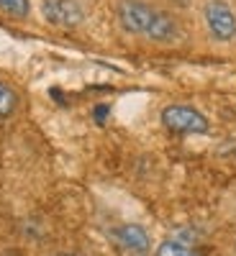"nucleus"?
<instances>
[{
  "instance_id": "nucleus-1",
  "label": "nucleus",
  "mask_w": 236,
  "mask_h": 256,
  "mask_svg": "<svg viewBox=\"0 0 236 256\" xmlns=\"http://www.w3.org/2000/svg\"><path fill=\"white\" fill-rule=\"evenodd\" d=\"M116 18L126 34L141 36L154 44H175L182 36V28L175 16H169L157 6L141 3V0H121L116 8Z\"/></svg>"
},
{
  "instance_id": "nucleus-2",
  "label": "nucleus",
  "mask_w": 236,
  "mask_h": 256,
  "mask_svg": "<svg viewBox=\"0 0 236 256\" xmlns=\"http://www.w3.org/2000/svg\"><path fill=\"white\" fill-rule=\"evenodd\" d=\"M200 16H203V26L210 41L231 44L236 38V10L226 0H205Z\"/></svg>"
},
{
  "instance_id": "nucleus-3",
  "label": "nucleus",
  "mask_w": 236,
  "mask_h": 256,
  "mask_svg": "<svg viewBox=\"0 0 236 256\" xmlns=\"http://www.w3.org/2000/svg\"><path fill=\"white\" fill-rule=\"evenodd\" d=\"M162 126L167 128V131L172 134H180V136H195V134H208V118L190 108V105H167V108L162 110Z\"/></svg>"
},
{
  "instance_id": "nucleus-4",
  "label": "nucleus",
  "mask_w": 236,
  "mask_h": 256,
  "mask_svg": "<svg viewBox=\"0 0 236 256\" xmlns=\"http://www.w3.org/2000/svg\"><path fill=\"white\" fill-rule=\"evenodd\" d=\"M41 16L57 28H77L85 20L80 0H41Z\"/></svg>"
},
{
  "instance_id": "nucleus-5",
  "label": "nucleus",
  "mask_w": 236,
  "mask_h": 256,
  "mask_svg": "<svg viewBox=\"0 0 236 256\" xmlns=\"http://www.w3.org/2000/svg\"><path fill=\"white\" fill-rule=\"evenodd\" d=\"M113 238L121 248L134 251V254H144L149 248V233L139 223H123V226L113 228Z\"/></svg>"
},
{
  "instance_id": "nucleus-6",
  "label": "nucleus",
  "mask_w": 236,
  "mask_h": 256,
  "mask_svg": "<svg viewBox=\"0 0 236 256\" xmlns=\"http://www.w3.org/2000/svg\"><path fill=\"white\" fill-rule=\"evenodd\" d=\"M157 256H200L195 248L185 241H177V238H169V241H162L159 248H157Z\"/></svg>"
},
{
  "instance_id": "nucleus-7",
  "label": "nucleus",
  "mask_w": 236,
  "mask_h": 256,
  "mask_svg": "<svg viewBox=\"0 0 236 256\" xmlns=\"http://www.w3.org/2000/svg\"><path fill=\"white\" fill-rule=\"evenodd\" d=\"M16 105H18V95H16V90L11 88L8 82L0 80V120L11 118L13 110H16Z\"/></svg>"
},
{
  "instance_id": "nucleus-8",
  "label": "nucleus",
  "mask_w": 236,
  "mask_h": 256,
  "mask_svg": "<svg viewBox=\"0 0 236 256\" xmlns=\"http://www.w3.org/2000/svg\"><path fill=\"white\" fill-rule=\"evenodd\" d=\"M0 10L13 18H26L31 13V0H0Z\"/></svg>"
},
{
  "instance_id": "nucleus-9",
  "label": "nucleus",
  "mask_w": 236,
  "mask_h": 256,
  "mask_svg": "<svg viewBox=\"0 0 236 256\" xmlns=\"http://www.w3.org/2000/svg\"><path fill=\"white\" fill-rule=\"evenodd\" d=\"M57 256H77V254H57Z\"/></svg>"
}]
</instances>
